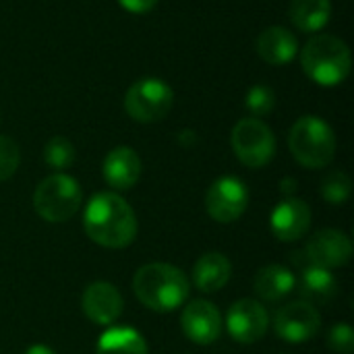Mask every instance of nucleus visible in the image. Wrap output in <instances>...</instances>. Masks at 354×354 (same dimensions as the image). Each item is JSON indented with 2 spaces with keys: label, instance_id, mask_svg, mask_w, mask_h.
I'll list each match as a JSON object with an SVG mask.
<instances>
[{
  "label": "nucleus",
  "instance_id": "obj_1",
  "mask_svg": "<svg viewBox=\"0 0 354 354\" xmlns=\"http://www.w3.org/2000/svg\"><path fill=\"white\" fill-rule=\"evenodd\" d=\"M87 236L106 249H124L137 236V216L116 193H97L89 199L83 214Z\"/></svg>",
  "mask_w": 354,
  "mask_h": 354
},
{
  "label": "nucleus",
  "instance_id": "obj_24",
  "mask_svg": "<svg viewBox=\"0 0 354 354\" xmlns=\"http://www.w3.org/2000/svg\"><path fill=\"white\" fill-rule=\"evenodd\" d=\"M245 106H247V110L253 114V118H257V116H268V114L274 110V106H276L274 89H270L268 85H253V87L247 91Z\"/></svg>",
  "mask_w": 354,
  "mask_h": 354
},
{
  "label": "nucleus",
  "instance_id": "obj_16",
  "mask_svg": "<svg viewBox=\"0 0 354 354\" xmlns=\"http://www.w3.org/2000/svg\"><path fill=\"white\" fill-rule=\"evenodd\" d=\"M257 54L272 66H284L295 60L299 52L297 37L286 27H268L257 37Z\"/></svg>",
  "mask_w": 354,
  "mask_h": 354
},
{
  "label": "nucleus",
  "instance_id": "obj_12",
  "mask_svg": "<svg viewBox=\"0 0 354 354\" xmlns=\"http://www.w3.org/2000/svg\"><path fill=\"white\" fill-rule=\"evenodd\" d=\"M180 326L195 344H214L222 334V315L209 301H193L185 307Z\"/></svg>",
  "mask_w": 354,
  "mask_h": 354
},
{
  "label": "nucleus",
  "instance_id": "obj_13",
  "mask_svg": "<svg viewBox=\"0 0 354 354\" xmlns=\"http://www.w3.org/2000/svg\"><path fill=\"white\" fill-rule=\"evenodd\" d=\"M81 305H83V313L87 315V319H91L97 326L114 324L122 315V309H124L122 295L110 282L89 284L83 292Z\"/></svg>",
  "mask_w": 354,
  "mask_h": 354
},
{
  "label": "nucleus",
  "instance_id": "obj_6",
  "mask_svg": "<svg viewBox=\"0 0 354 354\" xmlns=\"http://www.w3.org/2000/svg\"><path fill=\"white\" fill-rule=\"evenodd\" d=\"M174 104L172 87L156 77L139 79L131 85L124 97L127 114L137 122H158L162 120Z\"/></svg>",
  "mask_w": 354,
  "mask_h": 354
},
{
  "label": "nucleus",
  "instance_id": "obj_28",
  "mask_svg": "<svg viewBox=\"0 0 354 354\" xmlns=\"http://www.w3.org/2000/svg\"><path fill=\"white\" fill-rule=\"evenodd\" d=\"M25 354H56L50 346H46V344H33V346H29Z\"/></svg>",
  "mask_w": 354,
  "mask_h": 354
},
{
  "label": "nucleus",
  "instance_id": "obj_19",
  "mask_svg": "<svg viewBox=\"0 0 354 354\" xmlns=\"http://www.w3.org/2000/svg\"><path fill=\"white\" fill-rule=\"evenodd\" d=\"M297 278L284 266H266L253 280L255 295L268 303H278L295 290Z\"/></svg>",
  "mask_w": 354,
  "mask_h": 354
},
{
  "label": "nucleus",
  "instance_id": "obj_9",
  "mask_svg": "<svg viewBox=\"0 0 354 354\" xmlns=\"http://www.w3.org/2000/svg\"><path fill=\"white\" fill-rule=\"evenodd\" d=\"M276 334L290 344H303L317 336L322 328V317L311 303L295 301L284 305L274 317Z\"/></svg>",
  "mask_w": 354,
  "mask_h": 354
},
{
  "label": "nucleus",
  "instance_id": "obj_7",
  "mask_svg": "<svg viewBox=\"0 0 354 354\" xmlns=\"http://www.w3.org/2000/svg\"><path fill=\"white\" fill-rule=\"evenodd\" d=\"M234 156L249 168H263L276 156V137L259 118H243L232 129Z\"/></svg>",
  "mask_w": 354,
  "mask_h": 354
},
{
  "label": "nucleus",
  "instance_id": "obj_5",
  "mask_svg": "<svg viewBox=\"0 0 354 354\" xmlns=\"http://www.w3.org/2000/svg\"><path fill=\"white\" fill-rule=\"evenodd\" d=\"M81 201H83L81 185L73 176L62 172L44 178L33 193V207L37 216L52 224L71 220L81 207Z\"/></svg>",
  "mask_w": 354,
  "mask_h": 354
},
{
  "label": "nucleus",
  "instance_id": "obj_10",
  "mask_svg": "<svg viewBox=\"0 0 354 354\" xmlns=\"http://www.w3.org/2000/svg\"><path fill=\"white\" fill-rule=\"evenodd\" d=\"M226 328L228 334L241 342V344H253L259 342L268 328H270V315L266 307L253 299L236 301L226 315Z\"/></svg>",
  "mask_w": 354,
  "mask_h": 354
},
{
  "label": "nucleus",
  "instance_id": "obj_20",
  "mask_svg": "<svg viewBox=\"0 0 354 354\" xmlns=\"http://www.w3.org/2000/svg\"><path fill=\"white\" fill-rule=\"evenodd\" d=\"M288 17L297 29L305 33H315L330 23L332 2L330 0H290Z\"/></svg>",
  "mask_w": 354,
  "mask_h": 354
},
{
  "label": "nucleus",
  "instance_id": "obj_15",
  "mask_svg": "<svg viewBox=\"0 0 354 354\" xmlns=\"http://www.w3.org/2000/svg\"><path fill=\"white\" fill-rule=\"evenodd\" d=\"M102 172H104L106 183L112 189L127 191V189L135 187L141 176V158L135 149H131L127 145L114 147L106 156Z\"/></svg>",
  "mask_w": 354,
  "mask_h": 354
},
{
  "label": "nucleus",
  "instance_id": "obj_18",
  "mask_svg": "<svg viewBox=\"0 0 354 354\" xmlns=\"http://www.w3.org/2000/svg\"><path fill=\"white\" fill-rule=\"evenodd\" d=\"M232 266L222 253H205L193 268V282L201 292H218L228 284Z\"/></svg>",
  "mask_w": 354,
  "mask_h": 354
},
{
  "label": "nucleus",
  "instance_id": "obj_2",
  "mask_svg": "<svg viewBox=\"0 0 354 354\" xmlns=\"http://www.w3.org/2000/svg\"><path fill=\"white\" fill-rule=\"evenodd\" d=\"M135 297L151 311L170 313L189 297L187 276L170 263H147L133 278Z\"/></svg>",
  "mask_w": 354,
  "mask_h": 354
},
{
  "label": "nucleus",
  "instance_id": "obj_14",
  "mask_svg": "<svg viewBox=\"0 0 354 354\" xmlns=\"http://www.w3.org/2000/svg\"><path fill=\"white\" fill-rule=\"evenodd\" d=\"M311 224V209L303 199L297 197H286L280 201L272 216H270V228L278 241L292 243L299 241Z\"/></svg>",
  "mask_w": 354,
  "mask_h": 354
},
{
  "label": "nucleus",
  "instance_id": "obj_21",
  "mask_svg": "<svg viewBox=\"0 0 354 354\" xmlns=\"http://www.w3.org/2000/svg\"><path fill=\"white\" fill-rule=\"evenodd\" d=\"M95 354H147V344L133 328H110L100 336Z\"/></svg>",
  "mask_w": 354,
  "mask_h": 354
},
{
  "label": "nucleus",
  "instance_id": "obj_4",
  "mask_svg": "<svg viewBox=\"0 0 354 354\" xmlns=\"http://www.w3.org/2000/svg\"><path fill=\"white\" fill-rule=\"evenodd\" d=\"M295 160L305 168H324L336 156V135L332 127L317 116H303L288 135Z\"/></svg>",
  "mask_w": 354,
  "mask_h": 354
},
{
  "label": "nucleus",
  "instance_id": "obj_29",
  "mask_svg": "<svg viewBox=\"0 0 354 354\" xmlns=\"http://www.w3.org/2000/svg\"><path fill=\"white\" fill-rule=\"evenodd\" d=\"M295 187H297L295 178H284V180H282V193H292Z\"/></svg>",
  "mask_w": 354,
  "mask_h": 354
},
{
  "label": "nucleus",
  "instance_id": "obj_26",
  "mask_svg": "<svg viewBox=\"0 0 354 354\" xmlns=\"http://www.w3.org/2000/svg\"><path fill=\"white\" fill-rule=\"evenodd\" d=\"M328 346L338 354H353L354 353V332L351 326L338 324L330 330L328 334Z\"/></svg>",
  "mask_w": 354,
  "mask_h": 354
},
{
  "label": "nucleus",
  "instance_id": "obj_22",
  "mask_svg": "<svg viewBox=\"0 0 354 354\" xmlns=\"http://www.w3.org/2000/svg\"><path fill=\"white\" fill-rule=\"evenodd\" d=\"M44 162L54 170H66L75 162V147L66 137H52L44 147Z\"/></svg>",
  "mask_w": 354,
  "mask_h": 354
},
{
  "label": "nucleus",
  "instance_id": "obj_25",
  "mask_svg": "<svg viewBox=\"0 0 354 354\" xmlns=\"http://www.w3.org/2000/svg\"><path fill=\"white\" fill-rule=\"evenodd\" d=\"M19 160H21L19 145L10 137L0 135V183L8 180L17 172Z\"/></svg>",
  "mask_w": 354,
  "mask_h": 354
},
{
  "label": "nucleus",
  "instance_id": "obj_27",
  "mask_svg": "<svg viewBox=\"0 0 354 354\" xmlns=\"http://www.w3.org/2000/svg\"><path fill=\"white\" fill-rule=\"evenodd\" d=\"M118 4L129 12L143 15V12H149L158 4V0H118Z\"/></svg>",
  "mask_w": 354,
  "mask_h": 354
},
{
  "label": "nucleus",
  "instance_id": "obj_23",
  "mask_svg": "<svg viewBox=\"0 0 354 354\" xmlns=\"http://www.w3.org/2000/svg\"><path fill=\"white\" fill-rule=\"evenodd\" d=\"M351 189H353V183H351V178L344 172H330L322 180L319 193H322V197L328 203L340 205V203H344L351 197Z\"/></svg>",
  "mask_w": 354,
  "mask_h": 354
},
{
  "label": "nucleus",
  "instance_id": "obj_17",
  "mask_svg": "<svg viewBox=\"0 0 354 354\" xmlns=\"http://www.w3.org/2000/svg\"><path fill=\"white\" fill-rule=\"evenodd\" d=\"M295 288H299V295L305 299V303L326 305L338 295V280L332 270L307 263L301 268V278Z\"/></svg>",
  "mask_w": 354,
  "mask_h": 354
},
{
  "label": "nucleus",
  "instance_id": "obj_8",
  "mask_svg": "<svg viewBox=\"0 0 354 354\" xmlns=\"http://www.w3.org/2000/svg\"><path fill=\"white\" fill-rule=\"evenodd\" d=\"M247 205L249 189L236 176H222L214 180V185L205 193V209L220 224H230L239 220L245 214Z\"/></svg>",
  "mask_w": 354,
  "mask_h": 354
},
{
  "label": "nucleus",
  "instance_id": "obj_11",
  "mask_svg": "<svg viewBox=\"0 0 354 354\" xmlns=\"http://www.w3.org/2000/svg\"><path fill=\"white\" fill-rule=\"evenodd\" d=\"M303 253H305L309 263L326 268V270H336V268H342L351 261L353 243L342 230L326 228V230L315 232L309 239Z\"/></svg>",
  "mask_w": 354,
  "mask_h": 354
},
{
  "label": "nucleus",
  "instance_id": "obj_3",
  "mask_svg": "<svg viewBox=\"0 0 354 354\" xmlns=\"http://www.w3.org/2000/svg\"><path fill=\"white\" fill-rule=\"evenodd\" d=\"M301 64L313 83L322 87H336L351 75L353 60L348 46L340 37L322 33L305 44Z\"/></svg>",
  "mask_w": 354,
  "mask_h": 354
}]
</instances>
